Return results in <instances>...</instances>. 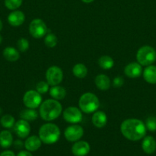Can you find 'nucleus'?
<instances>
[{"mask_svg":"<svg viewBox=\"0 0 156 156\" xmlns=\"http://www.w3.org/2000/svg\"><path fill=\"white\" fill-rule=\"evenodd\" d=\"M120 130L125 138L130 141H139L145 136L146 126L139 119L129 118L124 120L120 126Z\"/></svg>","mask_w":156,"mask_h":156,"instance_id":"1","label":"nucleus"},{"mask_svg":"<svg viewBox=\"0 0 156 156\" xmlns=\"http://www.w3.org/2000/svg\"><path fill=\"white\" fill-rule=\"evenodd\" d=\"M62 112V105L54 99H47L41 104L39 114L44 121L50 122L56 120Z\"/></svg>","mask_w":156,"mask_h":156,"instance_id":"2","label":"nucleus"},{"mask_svg":"<svg viewBox=\"0 0 156 156\" xmlns=\"http://www.w3.org/2000/svg\"><path fill=\"white\" fill-rule=\"evenodd\" d=\"M38 135L43 143L51 145L58 141L61 136V130L54 123H47L40 127Z\"/></svg>","mask_w":156,"mask_h":156,"instance_id":"3","label":"nucleus"},{"mask_svg":"<svg viewBox=\"0 0 156 156\" xmlns=\"http://www.w3.org/2000/svg\"><path fill=\"white\" fill-rule=\"evenodd\" d=\"M99 107V98L91 92L83 94L79 99V108L85 114H91L97 111Z\"/></svg>","mask_w":156,"mask_h":156,"instance_id":"4","label":"nucleus"},{"mask_svg":"<svg viewBox=\"0 0 156 156\" xmlns=\"http://www.w3.org/2000/svg\"><path fill=\"white\" fill-rule=\"evenodd\" d=\"M136 59L140 65L144 66L152 65L156 61V50L151 46H142L138 50Z\"/></svg>","mask_w":156,"mask_h":156,"instance_id":"5","label":"nucleus"},{"mask_svg":"<svg viewBox=\"0 0 156 156\" xmlns=\"http://www.w3.org/2000/svg\"><path fill=\"white\" fill-rule=\"evenodd\" d=\"M29 32L34 38L39 39L47 34V25L43 20L40 18H35L32 20L29 24Z\"/></svg>","mask_w":156,"mask_h":156,"instance_id":"6","label":"nucleus"},{"mask_svg":"<svg viewBox=\"0 0 156 156\" xmlns=\"http://www.w3.org/2000/svg\"><path fill=\"white\" fill-rule=\"evenodd\" d=\"M42 102L41 94L35 90L26 91L23 96V103L27 108L36 109L39 108Z\"/></svg>","mask_w":156,"mask_h":156,"instance_id":"7","label":"nucleus"},{"mask_svg":"<svg viewBox=\"0 0 156 156\" xmlns=\"http://www.w3.org/2000/svg\"><path fill=\"white\" fill-rule=\"evenodd\" d=\"M63 77H64V73H63L62 69L57 66H52L49 67L46 71V80L49 85H51V86L61 84L63 80Z\"/></svg>","mask_w":156,"mask_h":156,"instance_id":"8","label":"nucleus"},{"mask_svg":"<svg viewBox=\"0 0 156 156\" xmlns=\"http://www.w3.org/2000/svg\"><path fill=\"white\" fill-rule=\"evenodd\" d=\"M63 117L67 123L73 124L80 123L83 120L82 111L76 107H68L63 112Z\"/></svg>","mask_w":156,"mask_h":156,"instance_id":"9","label":"nucleus"},{"mask_svg":"<svg viewBox=\"0 0 156 156\" xmlns=\"http://www.w3.org/2000/svg\"><path fill=\"white\" fill-rule=\"evenodd\" d=\"M84 130L79 125L73 124L69 126L64 130V136L69 142H76L80 140L84 136Z\"/></svg>","mask_w":156,"mask_h":156,"instance_id":"10","label":"nucleus"},{"mask_svg":"<svg viewBox=\"0 0 156 156\" xmlns=\"http://www.w3.org/2000/svg\"><path fill=\"white\" fill-rule=\"evenodd\" d=\"M15 134L21 139H25L29 136L31 132L30 124L28 121L21 119L15 122L13 126Z\"/></svg>","mask_w":156,"mask_h":156,"instance_id":"11","label":"nucleus"},{"mask_svg":"<svg viewBox=\"0 0 156 156\" xmlns=\"http://www.w3.org/2000/svg\"><path fill=\"white\" fill-rule=\"evenodd\" d=\"M124 73L127 77L130 79L139 78L142 74V65H140L138 62H130L128 65L125 66L124 69Z\"/></svg>","mask_w":156,"mask_h":156,"instance_id":"12","label":"nucleus"},{"mask_svg":"<svg viewBox=\"0 0 156 156\" xmlns=\"http://www.w3.org/2000/svg\"><path fill=\"white\" fill-rule=\"evenodd\" d=\"M90 151V146L86 141H76L71 149L72 153L75 156H86Z\"/></svg>","mask_w":156,"mask_h":156,"instance_id":"13","label":"nucleus"},{"mask_svg":"<svg viewBox=\"0 0 156 156\" xmlns=\"http://www.w3.org/2000/svg\"><path fill=\"white\" fill-rule=\"evenodd\" d=\"M8 22L13 27H18L24 22L25 15L23 12L19 10H14L8 15Z\"/></svg>","mask_w":156,"mask_h":156,"instance_id":"14","label":"nucleus"},{"mask_svg":"<svg viewBox=\"0 0 156 156\" xmlns=\"http://www.w3.org/2000/svg\"><path fill=\"white\" fill-rule=\"evenodd\" d=\"M92 123L96 128H103L107 123V116L105 112L96 111L92 116Z\"/></svg>","mask_w":156,"mask_h":156,"instance_id":"15","label":"nucleus"},{"mask_svg":"<svg viewBox=\"0 0 156 156\" xmlns=\"http://www.w3.org/2000/svg\"><path fill=\"white\" fill-rule=\"evenodd\" d=\"M142 148L144 152L146 154L151 155L154 153L156 150V141L154 137L151 136L144 137L142 143Z\"/></svg>","mask_w":156,"mask_h":156,"instance_id":"16","label":"nucleus"},{"mask_svg":"<svg viewBox=\"0 0 156 156\" xmlns=\"http://www.w3.org/2000/svg\"><path fill=\"white\" fill-rule=\"evenodd\" d=\"M41 140L39 136H32L26 139L24 142V148L29 152H35L41 146Z\"/></svg>","mask_w":156,"mask_h":156,"instance_id":"17","label":"nucleus"},{"mask_svg":"<svg viewBox=\"0 0 156 156\" xmlns=\"http://www.w3.org/2000/svg\"><path fill=\"white\" fill-rule=\"evenodd\" d=\"M95 85L101 91H106L111 86V81L110 78L104 74L98 75L95 78Z\"/></svg>","mask_w":156,"mask_h":156,"instance_id":"18","label":"nucleus"},{"mask_svg":"<svg viewBox=\"0 0 156 156\" xmlns=\"http://www.w3.org/2000/svg\"><path fill=\"white\" fill-rule=\"evenodd\" d=\"M143 78L146 82L149 84H156V66L153 65L148 66L145 67L142 72Z\"/></svg>","mask_w":156,"mask_h":156,"instance_id":"19","label":"nucleus"},{"mask_svg":"<svg viewBox=\"0 0 156 156\" xmlns=\"http://www.w3.org/2000/svg\"><path fill=\"white\" fill-rule=\"evenodd\" d=\"M2 55L5 59L9 62H15L20 58L19 52L15 47H7L3 50Z\"/></svg>","mask_w":156,"mask_h":156,"instance_id":"20","label":"nucleus"},{"mask_svg":"<svg viewBox=\"0 0 156 156\" xmlns=\"http://www.w3.org/2000/svg\"><path fill=\"white\" fill-rule=\"evenodd\" d=\"M49 93H50V95L51 96L52 98L57 101L63 100L67 94L65 88L59 85L52 86L50 89H49Z\"/></svg>","mask_w":156,"mask_h":156,"instance_id":"21","label":"nucleus"},{"mask_svg":"<svg viewBox=\"0 0 156 156\" xmlns=\"http://www.w3.org/2000/svg\"><path fill=\"white\" fill-rule=\"evenodd\" d=\"M13 144V136L9 130L0 132V146L3 149H8Z\"/></svg>","mask_w":156,"mask_h":156,"instance_id":"22","label":"nucleus"},{"mask_svg":"<svg viewBox=\"0 0 156 156\" xmlns=\"http://www.w3.org/2000/svg\"><path fill=\"white\" fill-rule=\"evenodd\" d=\"M20 117L28 122L34 121L38 117V113L35 109L27 108V109H24L21 111Z\"/></svg>","mask_w":156,"mask_h":156,"instance_id":"23","label":"nucleus"},{"mask_svg":"<svg viewBox=\"0 0 156 156\" xmlns=\"http://www.w3.org/2000/svg\"><path fill=\"white\" fill-rule=\"evenodd\" d=\"M72 72L74 76L78 79H84L88 73V69L84 64L76 63L73 66Z\"/></svg>","mask_w":156,"mask_h":156,"instance_id":"24","label":"nucleus"},{"mask_svg":"<svg viewBox=\"0 0 156 156\" xmlns=\"http://www.w3.org/2000/svg\"><path fill=\"white\" fill-rule=\"evenodd\" d=\"M98 64L99 67L103 69H110L114 66V60L112 57L109 56H102L98 60Z\"/></svg>","mask_w":156,"mask_h":156,"instance_id":"25","label":"nucleus"},{"mask_svg":"<svg viewBox=\"0 0 156 156\" xmlns=\"http://www.w3.org/2000/svg\"><path fill=\"white\" fill-rule=\"evenodd\" d=\"M1 125L6 129H11L15 123V117L11 114H5L0 119Z\"/></svg>","mask_w":156,"mask_h":156,"instance_id":"26","label":"nucleus"},{"mask_svg":"<svg viewBox=\"0 0 156 156\" xmlns=\"http://www.w3.org/2000/svg\"><path fill=\"white\" fill-rule=\"evenodd\" d=\"M58 37L56 35L51 33H47L44 37V44L49 48H53L58 44Z\"/></svg>","mask_w":156,"mask_h":156,"instance_id":"27","label":"nucleus"},{"mask_svg":"<svg viewBox=\"0 0 156 156\" xmlns=\"http://www.w3.org/2000/svg\"><path fill=\"white\" fill-rule=\"evenodd\" d=\"M23 0H5V5L9 10H17L21 5Z\"/></svg>","mask_w":156,"mask_h":156,"instance_id":"28","label":"nucleus"},{"mask_svg":"<svg viewBox=\"0 0 156 156\" xmlns=\"http://www.w3.org/2000/svg\"><path fill=\"white\" fill-rule=\"evenodd\" d=\"M145 124L148 130L151 131V132L156 131V117H154V116L148 117L146 119Z\"/></svg>","mask_w":156,"mask_h":156,"instance_id":"29","label":"nucleus"},{"mask_svg":"<svg viewBox=\"0 0 156 156\" xmlns=\"http://www.w3.org/2000/svg\"><path fill=\"white\" fill-rule=\"evenodd\" d=\"M17 48L21 52H26L29 48V42L26 38H20L17 41Z\"/></svg>","mask_w":156,"mask_h":156,"instance_id":"30","label":"nucleus"},{"mask_svg":"<svg viewBox=\"0 0 156 156\" xmlns=\"http://www.w3.org/2000/svg\"><path fill=\"white\" fill-rule=\"evenodd\" d=\"M36 91L41 94H45L49 91V84L44 81L39 82L36 85Z\"/></svg>","mask_w":156,"mask_h":156,"instance_id":"31","label":"nucleus"},{"mask_svg":"<svg viewBox=\"0 0 156 156\" xmlns=\"http://www.w3.org/2000/svg\"><path fill=\"white\" fill-rule=\"evenodd\" d=\"M124 79L122 76H117L113 80V86L114 88H120L123 85Z\"/></svg>","mask_w":156,"mask_h":156,"instance_id":"32","label":"nucleus"},{"mask_svg":"<svg viewBox=\"0 0 156 156\" xmlns=\"http://www.w3.org/2000/svg\"><path fill=\"white\" fill-rule=\"evenodd\" d=\"M13 145L16 149H22L23 146H24V143H23V142L20 140H15L13 143Z\"/></svg>","mask_w":156,"mask_h":156,"instance_id":"33","label":"nucleus"},{"mask_svg":"<svg viewBox=\"0 0 156 156\" xmlns=\"http://www.w3.org/2000/svg\"><path fill=\"white\" fill-rule=\"evenodd\" d=\"M0 156H15V155L12 151L6 150L0 154Z\"/></svg>","mask_w":156,"mask_h":156,"instance_id":"34","label":"nucleus"},{"mask_svg":"<svg viewBox=\"0 0 156 156\" xmlns=\"http://www.w3.org/2000/svg\"><path fill=\"white\" fill-rule=\"evenodd\" d=\"M17 156H33L32 154L31 153V152L29 151H21L18 153Z\"/></svg>","mask_w":156,"mask_h":156,"instance_id":"35","label":"nucleus"},{"mask_svg":"<svg viewBox=\"0 0 156 156\" xmlns=\"http://www.w3.org/2000/svg\"><path fill=\"white\" fill-rule=\"evenodd\" d=\"M81 1H82L83 2L87 3V4H88V3H91V2H93L94 1V0H81Z\"/></svg>","mask_w":156,"mask_h":156,"instance_id":"36","label":"nucleus"},{"mask_svg":"<svg viewBox=\"0 0 156 156\" xmlns=\"http://www.w3.org/2000/svg\"><path fill=\"white\" fill-rule=\"evenodd\" d=\"M2 28H3V23L2 21V20L0 19V31L2 30Z\"/></svg>","mask_w":156,"mask_h":156,"instance_id":"37","label":"nucleus"},{"mask_svg":"<svg viewBox=\"0 0 156 156\" xmlns=\"http://www.w3.org/2000/svg\"><path fill=\"white\" fill-rule=\"evenodd\" d=\"M2 40H3L2 36V35L0 34V44H2Z\"/></svg>","mask_w":156,"mask_h":156,"instance_id":"38","label":"nucleus"}]
</instances>
